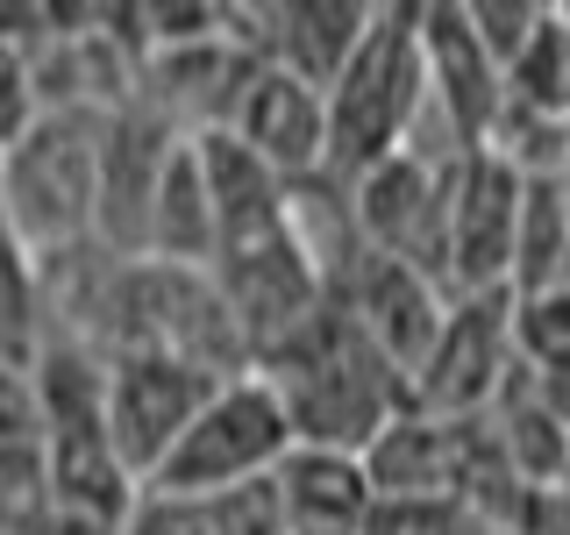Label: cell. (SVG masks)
<instances>
[{"instance_id":"6da1fadb","label":"cell","mask_w":570,"mask_h":535,"mask_svg":"<svg viewBox=\"0 0 570 535\" xmlns=\"http://www.w3.org/2000/svg\"><path fill=\"white\" fill-rule=\"evenodd\" d=\"M257 379L278 386V400L307 450H343V457H364L414 407V379L343 308L307 321L272 364H257Z\"/></svg>"},{"instance_id":"7a4b0ae2","label":"cell","mask_w":570,"mask_h":535,"mask_svg":"<svg viewBox=\"0 0 570 535\" xmlns=\"http://www.w3.org/2000/svg\"><path fill=\"white\" fill-rule=\"evenodd\" d=\"M100 172L107 115L94 107H50L14 150H0V207L36 257L100 243Z\"/></svg>"},{"instance_id":"3957f363","label":"cell","mask_w":570,"mask_h":535,"mask_svg":"<svg viewBox=\"0 0 570 535\" xmlns=\"http://www.w3.org/2000/svg\"><path fill=\"white\" fill-rule=\"evenodd\" d=\"M428 115V50H421V0H385L371 36L356 43L343 79L328 86V172L356 178L414 143Z\"/></svg>"},{"instance_id":"277c9868","label":"cell","mask_w":570,"mask_h":535,"mask_svg":"<svg viewBox=\"0 0 570 535\" xmlns=\"http://www.w3.org/2000/svg\"><path fill=\"white\" fill-rule=\"evenodd\" d=\"M293 450H299V428L285 415L278 386L249 371V379H228L193 415V428L150 471L142 493L150 499H228V493H249V486H272Z\"/></svg>"},{"instance_id":"5b68a950","label":"cell","mask_w":570,"mask_h":535,"mask_svg":"<svg viewBox=\"0 0 570 535\" xmlns=\"http://www.w3.org/2000/svg\"><path fill=\"white\" fill-rule=\"evenodd\" d=\"M421 50H428V115L414 136L435 129L450 157L485 150L499 115H507V65L485 50L471 8L463 0H421Z\"/></svg>"},{"instance_id":"8992f818","label":"cell","mask_w":570,"mask_h":535,"mask_svg":"<svg viewBox=\"0 0 570 535\" xmlns=\"http://www.w3.org/2000/svg\"><path fill=\"white\" fill-rule=\"evenodd\" d=\"M513 371H528L521 343H513V293L456 300L428 364L414 371V407L442 421H485L513 392Z\"/></svg>"},{"instance_id":"52a82bcc","label":"cell","mask_w":570,"mask_h":535,"mask_svg":"<svg viewBox=\"0 0 570 535\" xmlns=\"http://www.w3.org/2000/svg\"><path fill=\"white\" fill-rule=\"evenodd\" d=\"M222 386L228 379L186 364V357H157V350L115 357V371H107V442H115V457L150 486V471L178 450V436Z\"/></svg>"},{"instance_id":"ba28073f","label":"cell","mask_w":570,"mask_h":535,"mask_svg":"<svg viewBox=\"0 0 570 535\" xmlns=\"http://www.w3.org/2000/svg\"><path fill=\"white\" fill-rule=\"evenodd\" d=\"M521 207L528 178L492 150H471L450 172V293L485 300L513 293V250H521Z\"/></svg>"},{"instance_id":"9c48e42d","label":"cell","mask_w":570,"mask_h":535,"mask_svg":"<svg viewBox=\"0 0 570 535\" xmlns=\"http://www.w3.org/2000/svg\"><path fill=\"white\" fill-rule=\"evenodd\" d=\"M228 129H236L249 150L285 178V186H307V178H321L328 157H335V143H328V94L307 86L299 71H285V65H257V79L243 86Z\"/></svg>"},{"instance_id":"30bf717a","label":"cell","mask_w":570,"mask_h":535,"mask_svg":"<svg viewBox=\"0 0 570 535\" xmlns=\"http://www.w3.org/2000/svg\"><path fill=\"white\" fill-rule=\"evenodd\" d=\"M356 329L379 343L392 364L414 379V371L428 364V350H435V335H442V321H450L456 308V293L442 279H428L421 264H406V257H379L371 250L364 257V272L350 279V293L335 300Z\"/></svg>"},{"instance_id":"8fae6325","label":"cell","mask_w":570,"mask_h":535,"mask_svg":"<svg viewBox=\"0 0 570 535\" xmlns=\"http://www.w3.org/2000/svg\"><path fill=\"white\" fill-rule=\"evenodd\" d=\"M236 14L264 65L299 71L321 94L343 79V65L356 58L371 22H379V8H364V0H278V8H236Z\"/></svg>"},{"instance_id":"7c38bea8","label":"cell","mask_w":570,"mask_h":535,"mask_svg":"<svg viewBox=\"0 0 570 535\" xmlns=\"http://www.w3.org/2000/svg\"><path fill=\"white\" fill-rule=\"evenodd\" d=\"M272 486H278V507H285V535H371L379 486H371L364 457L307 450L299 442Z\"/></svg>"},{"instance_id":"4fadbf2b","label":"cell","mask_w":570,"mask_h":535,"mask_svg":"<svg viewBox=\"0 0 570 535\" xmlns=\"http://www.w3.org/2000/svg\"><path fill=\"white\" fill-rule=\"evenodd\" d=\"M50 450V415L36 386V357L0 350V457H36Z\"/></svg>"},{"instance_id":"5bb4252c","label":"cell","mask_w":570,"mask_h":535,"mask_svg":"<svg viewBox=\"0 0 570 535\" xmlns=\"http://www.w3.org/2000/svg\"><path fill=\"white\" fill-rule=\"evenodd\" d=\"M471 8V22H478V36H485V50L499 65H521V50L534 43V29H542V14L549 8H534V0H463Z\"/></svg>"},{"instance_id":"9a60e30c","label":"cell","mask_w":570,"mask_h":535,"mask_svg":"<svg viewBox=\"0 0 570 535\" xmlns=\"http://www.w3.org/2000/svg\"><path fill=\"white\" fill-rule=\"evenodd\" d=\"M563 186H570V121H563Z\"/></svg>"},{"instance_id":"2e32d148","label":"cell","mask_w":570,"mask_h":535,"mask_svg":"<svg viewBox=\"0 0 570 535\" xmlns=\"http://www.w3.org/2000/svg\"><path fill=\"white\" fill-rule=\"evenodd\" d=\"M563 285H570V250H563Z\"/></svg>"}]
</instances>
